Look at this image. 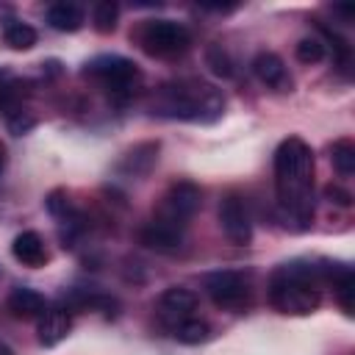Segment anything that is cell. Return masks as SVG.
Instances as JSON below:
<instances>
[{
  "mask_svg": "<svg viewBox=\"0 0 355 355\" xmlns=\"http://www.w3.org/2000/svg\"><path fill=\"white\" fill-rule=\"evenodd\" d=\"M0 355H14V349H11L8 344H3V341H0Z\"/></svg>",
  "mask_w": 355,
  "mask_h": 355,
  "instance_id": "obj_25",
  "label": "cell"
},
{
  "mask_svg": "<svg viewBox=\"0 0 355 355\" xmlns=\"http://www.w3.org/2000/svg\"><path fill=\"white\" fill-rule=\"evenodd\" d=\"M180 344H202V341H208V336H211V324L202 319V316H194L191 322H186L180 330H175L172 333Z\"/></svg>",
  "mask_w": 355,
  "mask_h": 355,
  "instance_id": "obj_19",
  "label": "cell"
},
{
  "mask_svg": "<svg viewBox=\"0 0 355 355\" xmlns=\"http://www.w3.org/2000/svg\"><path fill=\"white\" fill-rule=\"evenodd\" d=\"M200 205H202L200 186L191 183V180H178V183H172L164 191V197H161L153 219H158V222H164V225L186 233V227H189L191 216L200 211Z\"/></svg>",
  "mask_w": 355,
  "mask_h": 355,
  "instance_id": "obj_7",
  "label": "cell"
},
{
  "mask_svg": "<svg viewBox=\"0 0 355 355\" xmlns=\"http://www.w3.org/2000/svg\"><path fill=\"white\" fill-rule=\"evenodd\" d=\"M183 236H186L183 230H175V227H169V225H164L158 219H150L139 230L141 244L150 247V250H155V252H178L183 247Z\"/></svg>",
  "mask_w": 355,
  "mask_h": 355,
  "instance_id": "obj_12",
  "label": "cell"
},
{
  "mask_svg": "<svg viewBox=\"0 0 355 355\" xmlns=\"http://www.w3.org/2000/svg\"><path fill=\"white\" fill-rule=\"evenodd\" d=\"M3 39L14 50H31L36 44V31L22 19H8L3 25Z\"/></svg>",
  "mask_w": 355,
  "mask_h": 355,
  "instance_id": "obj_16",
  "label": "cell"
},
{
  "mask_svg": "<svg viewBox=\"0 0 355 355\" xmlns=\"http://www.w3.org/2000/svg\"><path fill=\"white\" fill-rule=\"evenodd\" d=\"M6 80H8V72H6V69H0V86H3Z\"/></svg>",
  "mask_w": 355,
  "mask_h": 355,
  "instance_id": "obj_26",
  "label": "cell"
},
{
  "mask_svg": "<svg viewBox=\"0 0 355 355\" xmlns=\"http://www.w3.org/2000/svg\"><path fill=\"white\" fill-rule=\"evenodd\" d=\"M313 150L300 136H288L275 150V200L280 219L291 230H308L313 222Z\"/></svg>",
  "mask_w": 355,
  "mask_h": 355,
  "instance_id": "obj_1",
  "label": "cell"
},
{
  "mask_svg": "<svg viewBox=\"0 0 355 355\" xmlns=\"http://www.w3.org/2000/svg\"><path fill=\"white\" fill-rule=\"evenodd\" d=\"M6 308H8L11 316H17V319H39V316L44 313V308H47V300H44L39 291L28 288V286H17V288L8 294Z\"/></svg>",
  "mask_w": 355,
  "mask_h": 355,
  "instance_id": "obj_14",
  "label": "cell"
},
{
  "mask_svg": "<svg viewBox=\"0 0 355 355\" xmlns=\"http://www.w3.org/2000/svg\"><path fill=\"white\" fill-rule=\"evenodd\" d=\"M133 39L153 58H175L191 47L189 28L183 22H175V19H144L136 28Z\"/></svg>",
  "mask_w": 355,
  "mask_h": 355,
  "instance_id": "obj_5",
  "label": "cell"
},
{
  "mask_svg": "<svg viewBox=\"0 0 355 355\" xmlns=\"http://www.w3.org/2000/svg\"><path fill=\"white\" fill-rule=\"evenodd\" d=\"M205 61H208V67H211L219 78H233V75H236L233 61H230V55H227V50H225L222 44H211L208 53H205Z\"/></svg>",
  "mask_w": 355,
  "mask_h": 355,
  "instance_id": "obj_22",
  "label": "cell"
},
{
  "mask_svg": "<svg viewBox=\"0 0 355 355\" xmlns=\"http://www.w3.org/2000/svg\"><path fill=\"white\" fill-rule=\"evenodd\" d=\"M83 75L105 89L114 100H128L141 83L139 67L125 55H97L83 67Z\"/></svg>",
  "mask_w": 355,
  "mask_h": 355,
  "instance_id": "obj_4",
  "label": "cell"
},
{
  "mask_svg": "<svg viewBox=\"0 0 355 355\" xmlns=\"http://www.w3.org/2000/svg\"><path fill=\"white\" fill-rule=\"evenodd\" d=\"M72 330V316L64 305H47L44 313L36 319V338L42 347L61 344Z\"/></svg>",
  "mask_w": 355,
  "mask_h": 355,
  "instance_id": "obj_10",
  "label": "cell"
},
{
  "mask_svg": "<svg viewBox=\"0 0 355 355\" xmlns=\"http://www.w3.org/2000/svg\"><path fill=\"white\" fill-rule=\"evenodd\" d=\"M6 161H8V155H6V144L0 141V175H3V169H6Z\"/></svg>",
  "mask_w": 355,
  "mask_h": 355,
  "instance_id": "obj_24",
  "label": "cell"
},
{
  "mask_svg": "<svg viewBox=\"0 0 355 355\" xmlns=\"http://www.w3.org/2000/svg\"><path fill=\"white\" fill-rule=\"evenodd\" d=\"M116 17H119V6L116 3H97L92 8V22H94L97 33H114Z\"/></svg>",
  "mask_w": 355,
  "mask_h": 355,
  "instance_id": "obj_20",
  "label": "cell"
},
{
  "mask_svg": "<svg viewBox=\"0 0 355 355\" xmlns=\"http://www.w3.org/2000/svg\"><path fill=\"white\" fill-rule=\"evenodd\" d=\"M219 227L227 236L230 244L247 247L252 241V219L247 211V202L239 194H225L219 202Z\"/></svg>",
  "mask_w": 355,
  "mask_h": 355,
  "instance_id": "obj_9",
  "label": "cell"
},
{
  "mask_svg": "<svg viewBox=\"0 0 355 355\" xmlns=\"http://www.w3.org/2000/svg\"><path fill=\"white\" fill-rule=\"evenodd\" d=\"M202 288L216 308L230 311V313H241L252 302V283L244 272H236V269L208 272L202 277Z\"/></svg>",
  "mask_w": 355,
  "mask_h": 355,
  "instance_id": "obj_6",
  "label": "cell"
},
{
  "mask_svg": "<svg viewBox=\"0 0 355 355\" xmlns=\"http://www.w3.org/2000/svg\"><path fill=\"white\" fill-rule=\"evenodd\" d=\"M147 111L161 119H178V122H194V125H211L225 114V94L200 78H178L161 83L150 100Z\"/></svg>",
  "mask_w": 355,
  "mask_h": 355,
  "instance_id": "obj_3",
  "label": "cell"
},
{
  "mask_svg": "<svg viewBox=\"0 0 355 355\" xmlns=\"http://www.w3.org/2000/svg\"><path fill=\"white\" fill-rule=\"evenodd\" d=\"M252 72L263 86H269L275 92H291V86H294V80H291V75H288V69L277 53H269V50L258 53L252 58Z\"/></svg>",
  "mask_w": 355,
  "mask_h": 355,
  "instance_id": "obj_11",
  "label": "cell"
},
{
  "mask_svg": "<svg viewBox=\"0 0 355 355\" xmlns=\"http://www.w3.org/2000/svg\"><path fill=\"white\" fill-rule=\"evenodd\" d=\"M330 161L341 178H352L355 172V144L349 139H336L330 144Z\"/></svg>",
  "mask_w": 355,
  "mask_h": 355,
  "instance_id": "obj_18",
  "label": "cell"
},
{
  "mask_svg": "<svg viewBox=\"0 0 355 355\" xmlns=\"http://www.w3.org/2000/svg\"><path fill=\"white\" fill-rule=\"evenodd\" d=\"M294 53H297V58H300L302 64H319V61L327 55L324 42H322L319 36H305V39H300L297 47H294Z\"/></svg>",
  "mask_w": 355,
  "mask_h": 355,
  "instance_id": "obj_21",
  "label": "cell"
},
{
  "mask_svg": "<svg viewBox=\"0 0 355 355\" xmlns=\"http://www.w3.org/2000/svg\"><path fill=\"white\" fill-rule=\"evenodd\" d=\"M324 197H327L330 202H338V205H344V208L352 202V194H349V191H344L341 186H333V183L324 189Z\"/></svg>",
  "mask_w": 355,
  "mask_h": 355,
  "instance_id": "obj_23",
  "label": "cell"
},
{
  "mask_svg": "<svg viewBox=\"0 0 355 355\" xmlns=\"http://www.w3.org/2000/svg\"><path fill=\"white\" fill-rule=\"evenodd\" d=\"M11 255L22 263V266H31V269H39L50 261V252L44 247V239L36 233V230H22L14 241H11Z\"/></svg>",
  "mask_w": 355,
  "mask_h": 355,
  "instance_id": "obj_13",
  "label": "cell"
},
{
  "mask_svg": "<svg viewBox=\"0 0 355 355\" xmlns=\"http://www.w3.org/2000/svg\"><path fill=\"white\" fill-rule=\"evenodd\" d=\"M47 22H50V28H55L61 33H75L83 25V6H78V3H53L47 8Z\"/></svg>",
  "mask_w": 355,
  "mask_h": 355,
  "instance_id": "obj_15",
  "label": "cell"
},
{
  "mask_svg": "<svg viewBox=\"0 0 355 355\" xmlns=\"http://www.w3.org/2000/svg\"><path fill=\"white\" fill-rule=\"evenodd\" d=\"M47 211L67 227H78L80 225V211L72 205V200L64 194V191H53L47 197Z\"/></svg>",
  "mask_w": 355,
  "mask_h": 355,
  "instance_id": "obj_17",
  "label": "cell"
},
{
  "mask_svg": "<svg viewBox=\"0 0 355 355\" xmlns=\"http://www.w3.org/2000/svg\"><path fill=\"white\" fill-rule=\"evenodd\" d=\"M327 288V261L291 258L269 275L266 294L275 311L286 316H305L322 305Z\"/></svg>",
  "mask_w": 355,
  "mask_h": 355,
  "instance_id": "obj_2",
  "label": "cell"
},
{
  "mask_svg": "<svg viewBox=\"0 0 355 355\" xmlns=\"http://www.w3.org/2000/svg\"><path fill=\"white\" fill-rule=\"evenodd\" d=\"M155 316L158 322L175 333L180 330L186 322H191L197 316V294L183 288V286H172L166 288L161 297H158V305H155Z\"/></svg>",
  "mask_w": 355,
  "mask_h": 355,
  "instance_id": "obj_8",
  "label": "cell"
}]
</instances>
